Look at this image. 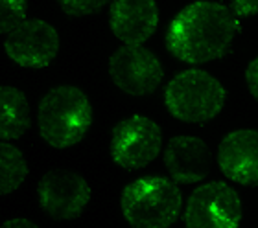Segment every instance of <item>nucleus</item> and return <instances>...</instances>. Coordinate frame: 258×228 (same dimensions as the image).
Segmentation results:
<instances>
[{"label":"nucleus","instance_id":"nucleus-1","mask_svg":"<svg viewBox=\"0 0 258 228\" xmlns=\"http://www.w3.org/2000/svg\"><path fill=\"white\" fill-rule=\"evenodd\" d=\"M238 30L240 22L229 6L192 2L170 22L166 46L184 63H209L229 52Z\"/></svg>","mask_w":258,"mask_h":228},{"label":"nucleus","instance_id":"nucleus-4","mask_svg":"<svg viewBox=\"0 0 258 228\" xmlns=\"http://www.w3.org/2000/svg\"><path fill=\"white\" fill-rule=\"evenodd\" d=\"M164 103L172 116L186 123L214 120L225 103V89L214 75L198 68L179 72L164 91Z\"/></svg>","mask_w":258,"mask_h":228},{"label":"nucleus","instance_id":"nucleus-10","mask_svg":"<svg viewBox=\"0 0 258 228\" xmlns=\"http://www.w3.org/2000/svg\"><path fill=\"white\" fill-rule=\"evenodd\" d=\"M221 173L243 186H258V131L238 129L227 134L218 147Z\"/></svg>","mask_w":258,"mask_h":228},{"label":"nucleus","instance_id":"nucleus-12","mask_svg":"<svg viewBox=\"0 0 258 228\" xmlns=\"http://www.w3.org/2000/svg\"><path fill=\"white\" fill-rule=\"evenodd\" d=\"M164 164L175 182L194 184L209 175L210 149L198 136H173L164 149Z\"/></svg>","mask_w":258,"mask_h":228},{"label":"nucleus","instance_id":"nucleus-15","mask_svg":"<svg viewBox=\"0 0 258 228\" xmlns=\"http://www.w3.org/2000/svg\"><path fill=\"white\" fill-rule=\"evenodd\" d=\"M26 17V2L22 0H0V33L10 35L21 26Z\"/></svg>","mask_w":258,"mask_h":228},{"label":"nucleus","instance_id":"nucleus-7","mask_svg":"<svg viewBox=\"0 0 258 228\" xmlns=\"http://www.w3.org/2000/svg\"><path fill=\"white\" fill-rule=\"evenodd\" d=\"M109 74L125 94H151L162 81V66L153 52L144 46H122L109 59Z\"/></svg>","mask_w":258,"mask_h":228},{"label":"nucleus","instance_id":"nucleus-9","mask_svg":"<svg viewBox=\"0 0 258 228\" xmlns=\"http://www.w3.org/2000/svg\"><path fill=\"white\" fill-rule=\"evenodd\" d=\"M59 50L55 28L41 19L24 21L6 39V52L17 64L26 68L48 66Z\"/></svg>","mask_w":258,"mask_h":228},{"label":"nucleus","instance_id":"nucleus-11","mask_svg":"<svg viewBox=\"0 0 258 228\" xmlns=\"http://www.w3.org/2000/svg\"><path fill=\"white\" fill-rule=\"evenodd\" d=\"M109 24L125 46H140L157 30L159 10L153 0H118L111 4Z\"/></svg>","mask_w":258,"mask_h":228},{"label":"nucleus","instance_id":"nucleus-8","mask_svg":"<svg viewBox=\"0 0 258 228\" xmlns=\"http://www.w3.org/2000/svg\"><path fill=\"white\" fill-rule=\"evenodd\" d=\"M41 206L50 217L69 221L81 215L91 201V188L81 175L69 170L44 173L37 186Z\"/></svg>","mask_w":258,"mask_h":228},{"label":"nucleus","instance_id":"nucleus-17","mask_svg":"<svg viewBox=\"0 0 258 228\" xmlns=\"http://www.w3.org/2000/svg\"><path fill=\"white\" fill-rule=\"evenodd\" d=\"M231 11L238 17H251L258 13V2L254 0H234L231 4Z\"/></svg>","mask_w":258,"mask_h":228},{"label":"nucleus","instance_id":"nucleus-14","mask_svg":"<svg viewBox=\"0 0 258 228\" xmlns=\"http://www.w3.org/2000/svg\"><path fill=\"white\" fill-rule=\"evenodd\" d=\"M28 175L22 153L10 143L0 142V195L15 191Z\"/></svg>","mask_w":258,"mask_h":228},{"label":"nucleus","instance_id":"nucleus-5","mask_svg":"<svg viewBox=\"0 0 258 228\" xmlns=\"http://www.w3.org/2000/svg\"><path fill=\"white\" fill-rule=\"evenodd\" d=\"M240 221L242 201L221 181L207 182L194 190L184 208L186 228H238Z\"/></svg>","mask_w":258,"mask_h":228},{"label":"nucleus","instance_id":"nucleus-3","mask_svg":"<svg viewBox=\"0 0 258 228\" xmlns=\"http://www.w3.org/2000/svg\"><path fill=\"white\" fill-rule=\"evenodd\" d=\"M122 213L133 228H168L177 221L183 195L164 177H142L122 191Z\"/></svg>","mask_w":258,"mask_h":228},{"label":"nucleus","instance_id":"nucleus-2","mask_svg":"<svg viewBox=\"0 0 258 228\" xmlns=\"http://www.w3.org/2000/svg\"><path fill=\"white\" fill-rule=\"evenodd\" d=\"M91 122V103L78 87H55L41 100L39 131L52 147L63 149L81 142Z\"/></svg>","mask_w":258,"mask_h":228},{"label":"nucleus","instance_id":"nucleus-13","mask_svg":"<svg viewBox=\"0 0 258 228\" xmlns=\"http://www.w3.org/2000/svg\"><path fill=\"white\" fill-rule=\"evenodd\" d=\"M30 127L26 96L13 87H0V138H19Z\"/></svg>","mask_w":258,"mask_h":228},{"label":"nucleus","instance_id":"nucleus-19","mask_svg":"<svg viewBox=\"0 0 258 228\" xmlns=\"http://www.w3.org/2000/svg\"><path fill=\"white\" fill-rule=\"evenodd\" d=\"M0 228H39V226L35 223H32V221H28V219H10V221H6Z\"/></svg>","mask_w":258,"mask_h":228},{"label":"nucleus","instance_id":"nucleus-6","mask_svg":"<svg viewBox=\"0 0 258 228\" xmlns=\"http://www.w3.org/2000/svg\"><path fill=\"white\" fill-rule=\"evenodd\" d=\"M162 145L161 127L140 114L125 118L113 129L111 157L124 170H140L155 160Z\"/></svg>","mask_w":258,"mask_h":228},{"label":"nucleus","instance_id":"nucleus-16","mask_svg":"<svg viewBox=\"0 0 258 228\" xmlns=\"http://www.w3.org/2000/svg\"><path fill=\"white\" fill-rule=\"evenodd\" d=\"M102 8L103 2H76V0H64V2H61V10L74 17L89 15V13L102 10Z\"/></svg>","mask_w":258,"mask_h":228},{"label":"nucleus","instance_id":"nucleus-18","mask_svg":"<svg viewBox=\"0 0 258 228\" xmlns=\"http://www.w3.org/2000/svg\"><path fill=\"white\" fill-rule=\"evenodd\" d=\"M245 83H247L249 92L258 100V57H254L253 61L247 64V70H245Z\"/></svg>","mask_w":258,"mask_h":228}]
</instances>
